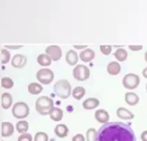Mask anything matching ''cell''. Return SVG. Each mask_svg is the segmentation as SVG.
Masks as SVG:
<instances>
[{"mask_svg": "<svg viewBox=\"0 0 147 141\" xmlns=\"http://www.w3.org/2000/svg\"><path fill=\"white\" fill-rule=\"evenodd\" d=\"M97 141H137L134 130L123 122H108L97 132Z\"/></svg>", "mask_w": 147, "mask_h": 141, "instance_id": "obj_1", "label": "cell"}, {"mask_svg": "<svg viewBox=\"0 0 147 141\" xmlns=\"http://www.w3.org/2000/svg\"><path fill=\"white\" fill-rule=\"evenodd\" d=\"M35 107L40 115H49L52 109L54 107V102L49 96H40L36 100Z\"/></svg>", "mask_w": 147, "mask_h": 141, "instance_id": "obj_2", "label": "cell"}, {"mask_svg": "<svg viewBox=\"0 0 147 141\" xmlns=\"http://www.w3.org/2000/svg\"><path fill=\"white\" fill-rule=\"evenodd\" d=\"M72 91L71 84L66 80H60L54 84V93L60 99H67L72 94Z\"/></svg>", "mask_w": 147, "mask_h": 141, "instance_id": "obj_3", "label": "cell"}, {"mask_svg": "<svg viewBox=\"0 0 147 141\" xmlns=\"http://www.w3.org/2000/svg\"><path fill=\"white\" fill-rule=\"evenodd\" d=\"M29 114V106L25 102H16L12 105V115L16 119L23 120Z\"/></svg>", "mask_w": 147, "mask_h": 141, "instance_id": "obj_4", "label": "cell"}, {"mask_svg": "<svg viewBox=\"0 0 147 141\" xmlns=\"http://www.w3.org/2000/svg\"><path fill=\"white\" fill-rule=\"evenodd\" d=\"M36 79L40 84L47 85V84H51L54 80V73L49 68H40L36 73Z\"/></svg>", "mask_w": 147, "mask_h": 141, "instance_id": "obj_5", "label": "cell"}, {"mask_svg": "<svg viewBox=\"0 0 147 141\" xmlns=\"http://www.w3.org/2000/svg\"><path fill=\"white\" fill-rule=\"evenodd\" d=\"M139 83H140L139 76L137 74H134V73H129V74L125 75L123 79V87H126L127 90H135L139 85Z\"/></svg>", "mask_w": 147, "mask_h": 141, "instance_id": "obj_6", "label": "cell"}, {"mask_svg": "<svg viewBox=\"0 0 147 141\" xmlns=\"http://www.w3.org/2000/svg\"><path fill=\"white\" fill-rule=\"evenodd\" d=\"M73 76L76 81H80V82L86 81L90 77V70L88 68V66L83 64L76 65L73 70Z\"/></svg>", "mask_w": 147, "mask_h": 141, "instance_id": "obj_7", "label": "cell"}, {"mask_svg": "<svg viewBox=\"0 0 147 141\" xmlns=\"http://www.w3.org/2000/svg\"><path fill=\"white\" fill-rule=\"evenodd\" d=\"M49 57L52 58V60H59L62 57V49L60 46L57 45H51L46 48V53Z\"/></svg>", "mask_w": 147, "mask_h": 141, "instance_id": "obj_8", "label": "cell"}, {"mask_svg": "<svg viewBox=\"0 0 147 141\" xmlns=\"http://www.w3.org/2000/svg\"><path fill=\"white\" fill-rule=\"evenodd\" d=\"M27 63V57L23 54H17L11 58V65L15 68H22Z\"/></svg>", "mask_w": 147, "mask_h": 141, "instance_id": "obj_9", "label": "cell"}, {"mask_svg": "<svg viewBox=\"0 0 147 141\" xmlns=\"http://www.w3.org/2000/svg\"><path fill=\"white\" fill-rule=\"evenodd\" d=\"M15 131V127L11 122H2L1 123V136L3 138H8L12 136Z\"/></svg>", "mask_w": 147, "mask_h": 141, "instance_id": "obj_10", "label": "cell"}, {"mask_svg": "<svg viewBox=\"0 0 147 141\" xmlns=\"http://www.w3.org/2000/svg\"><path fill=\"white\" fill-rule=\"evenodd\" d=\"M94 117H96V120L100 122V123H102V124H105V123H108L109 122V113L106 111V110H102V109H100V110H97L96 111V113H94Z\"/></svg>", "mask_w": 147, "mask_h": 141, "instance_id": "obj_11", "label": "cell"}, {"mask_svg": "<svg viewBox=\"0 0 147 141\" xmlns=\"http://www.w3.org/2000/svg\"><path fill=\"white\" fill-rule=\"evenodd\" d=\"M79 55L78 53L74 50V49H70L67 50L66 53V56H65V59H66V63L70 65V66H76V63L79 60Z\"/></svg>", "mask_w": 147, "mask_h": 141, "instance_id": "obj_12", "label": "cell"}, {"mask_svg": "<svg viewBox=\"0 0 147 141\" xmlns=\"http://www.w3.org/2000/svg\"><path fill=\"white\" fill-rule=\"evenodd\" d=\"M94 56H96V54H94V52H93L91 48H86V49L82 50V52L80 53V59H81L82 62H84V63L91 62L92 59L94 58Z\"/></svg>", "mask_w": 147, "mask_h": 141, "instance_id": "obj_13", "label": "cell"}, {"mask_svg": "<svg viewBox=\"0 0 147 141\" xmlns=\"http://www.w3.org/2000/svg\"><path fill=\"white\" fill-rule=\"evenodd\" d=\"M117 117L123 119V120H133L135 117V115H134L133 112H130L126 107H118V110H117Z\"/></svg>", "mask_w": 147, "mask_h": 141, "instance_id": "obj_14", "label": "cell"}, {"mask_svg": "<svg viewBox=\"0 0 147 141\" xmlns=\"http://www.w3.org/2000/svg\"><path fill=\"white\" fill-rule=\"evenodd\" d=\"M125 101L128 105L134 106L139 102V96L134 92H127L125 94Z\"/></svg>", "mask_w": 147, "mask_h": 141, "instance_id": "obj_15", "label": "cell"}, {"mask_svg": "<svg viewBox=\"0 0 147 141\" xmlns=\"http://www.w3.org/2000/svg\"><path fill=\"white\" fill-rule=\"evenodd\" d=\"M12 105V96L10 93L1 94V106L5 110H8Z\"/></svg>", "mask_w": 147, "mask_h": 141, "instance_id": "obj_16", "label": "cell"}, {"mask_svg": "<svg viewBox=\"0 0 147 141\" xmlns=\"http://www.w3.org/2000/svg\"><path fill=\"white\" fill-rule=\"evenodd\" d=\"M99 104H100V102H99L98 99H96V97H89V99H86V101L82 103V105H83V107L86 110H93V109L98 107Z\"/></svg>", "mask_w": 147, "mask_h": 141, "instance_id": "obj_17", "label": "cell"}, {"mask_svg": "<svg viewBox=\"0 0 147 141\" xmlns=\"http://www.w3.org/2000/svg\"><path fill=\"white\" fill-rule=\"evenodd\" d=\"M121 70V66L118 62H110L107 66V72L110 74V75H118Z\"/></svg>", "mask_w": 147, "mask_h": 141, "instance_id": "obj_18", "label": "cell"}, {"mask_svg": "<svg viewBox=\"0 0 147 141\" xmlns=\"http://www.w3.org/2000/svg\"><path fill=\"white\" fill-rule=\"evenodd\" d=\"M54 132L59 138H65L69 134V128L65 124H57L54 129Z\"/></svg>", "mask_w": 147, "mask_h": 141, "instance_id": "obj_19", "label": "cell"}, {"mask_svg": "<svg viewBox=\"0 0 147 141\" xmlns=\"http://www.w3.org/2000/svg\"><path fill=\"white\" fill-rule=\"evenodd\" d=\"M49 117H51V119H52L53 121H55V122L61 121L62 119H63V111H62V109L54 106V107L52 109L51 113H49Z\"/></svg>", "mask_w": 147, "mask_h": 141, "instance_id": "obj_20", "label": "cell"}, {"mask_svg": "<svg viewBox=\"0 0 147 141\" xmlns=\"http://www.w3.org/2000/svg\"><path fill=\"white\" fill-rule=\"evenodd\" d=\"M42 91H43V85L40 83L34 82L28 85V92L33 94V95H37V94L42 93Z\"/></svg>", "mask_w": 147, "mask_h": 141, "instance_id": "obj_21", "label": "cell"}, {"mask_svg": "<svg viewBox=\"0 0 147 141\" xmlns=\"http://www.w3.org/2000/svg\"><path fill=\"white\" fill-rule=\"evenodd\" d=\"M37 63L40 65V66H49L52 64V58L49 57L47 54H40L38 55L37 57Z\"/></svg>", "mask_w": 147, "mask_h": 141, "instance_id": "obj_22", "label": "cell"}, {"mask_svg": "<svg viewBox=\"0 0 147 141\" xmlns=\"http://www.w3.org/2000/svg\"><path fill=\"white\" fill-rule=\"evenodd\" d=\"M115 57L118 62H125L128 57V53H127V50L125 48H118L115 52Z\"/></svg>", "mask_w": 147, "mask_h": 141, "instance_id": "obj_23", "label": "cell"}, {"mask_svg": "<svg viewBox=\"0 0 147 141\" xmlns=\"http://www.w3.org/2000/svg\"><path fill=\"white\" fill-rule=\"evenodd\" d=\"M86 95V89L83 86H76L72 91V96L75 100H81Z\"/></svg>", "mask_w": 147, "mask_h": 141, "instance_id": "obj_24", "label": "cell"}, {"mask_svg": "<svg viewBox=\"0 0 147 141\" xmlns=\"http://www.w3.org/2000/svg\"><path fill=\"white\" fill-rule=\"evenodd\" d=\"M28 128H29V124H28V122L25 121V120L18 121L17 124H16V130H17L20 134H22V133H26L27 130H28Z\"/></svg>", "mask_w": 147, "mask_h": 141, "instance_id": "obj_25", "label": "cell"}, {"mask_svg": "<svg viewBox=\"0 0 147 141\" xmlns=\"http://www.w3.org/2000/svg\"><path fill=\"white\" fill-rule=\"evenodd\" d=\"M10 59H11V56H10L9 50L3 47L1 49V64H7V63H9Z\"/></svg>", "mask_w": 147, "mask_h": 141, "instance_id": "obj_26", "label": "cell"}, {"mask_svg": "<svg viewBox=\"0 0 147 141\" xmlns=\"http://www.w3.org/2000/svg\"><path fill=\"white\" fill-rule=\"evenodd\" d=\"M86 141H97V130L90 128L86 131Z\"/></svg>", "mask_w": 147, "mask_h": 141, "instance_id": "obj_27", "label": "cell"}, {"mask_svg": "<svg viewBox=\"0 0 147 141\" xmlns=\"http://www.w3.org/2000/svg\"><path fill=\"white\" fill-rule=\"evenodd\" d=\"M1 86L3 89L9 90V89H11L12 86H13V81L10 77H2L1 79Z\"/></svg>", "mask_w": 147, "mask_h": 141, "instance_id": "obj_28", "label": "cell"}, {"mask_svg": "<svg viewBox=\"0 0 147 141\" xmlns=\"http://www.w3.org/2000/svg\"><path fill=\"white\" fill-rule=\"evenodd\" d=\"M34 141H49V136L45 132H37L34 137Z\"/></svg>", "mask_w": 147, "mask_h": 141, "instance_id": "obj_29", "label": "cell"}, {"mask_svg": "<svg viewBox=\"0 0 147 141\" xmlns=\"http://www.w3.org/2000/svg\"><path fill=\"white\" fill-rule=\"evenodd\" d=\"M100 50L103 55H110L111 50H112V46L111 45H101L100 46Z\"/></svg>", "mask_w": 147, "mask_h": 141, "instance_id": "obj_30", "label": "cell"}, {"mask_svg": "<svg viewBox=\"0 0 147 141\" xmlns=\"http://www.w3.org/2000/svg\"><path fill=\"white\" fill-rule=\"evenodd\" d=\"M18 141H33V137L32 134L29 133H22L19 137H18Z\"/></svg>", "mask_w": 147, "mask_h": 141, "instance_id": "obj_31", "label": "cell"}, {"mask_svg": "<svg viewBox=\"0 0 147 141\" xmlns=\"http://www.w3.org/2000/svg\"><path fill=\"white\" fill-rule=\"evenodd\" d=\"M72 141H86V138H84L83 134L78 133V134H75L73 138H72Z\"/></svg>", "mask_w": 147, "mask_h": 141, "instance_id": "obj_32", "label": "cell"}, {"mask_svg": "<svg viewBox=\"0 0 147 141\" xmlns=\"http://www.w3.org/2000/svg\"><path fill=\"white\" fill-rule=\"evenodd\" d=\"M128 47L133 52H138V50H142L143 49V45H129Z\"/></svg>", "mask_w": 147, "mask_h": 141, "instance_id": "obj_33", "label": "cell"}, {"mask_svg": "<svg viewBox=\"0 0 147 141\" xmlns=\"http://www.w3.org/2000/svg\"><path fill=\"white\" fill-rule=\"evenodd\" d=\"M5 48H7V49H19V48H23V45H6Z\"/></svg>", "mask_w": 147, "mask_h": 141, "instance_id": "obj_34", "label": "cell"}, {"mask_svg": "<svg viewBox=\"0 0 147 141\" xmlns=\"http://www.w3.org/2000/svg\"><path fill=\"white\" fill-rule=\"evenodd\" d=\"M140 139H142V141H147V130H145L144 132H142Z\"/></svg>", "mask_w": 147, "mask_h": 141, "instance_id": "obj_35", "label": "cell"}, {"mask_svg": "<svg viewBox=\"0 0 147 141\" xmlns=\"http://www.w3.org/2000/svg\"><path fill=\"white\" fill-rule=\"evenodd\" d=\"M74 48L75 49H82V50H84V49H86L88 48V46L86 45H74Z\"/></svg>", "mask_w": 147, "mask_h": 141, "instance_id": "obj_36", "label": "cell"}, {"mask_svg": "<svg viewBox=\"0 0 147 141\" xmlns=\"http://www.w3.org/2000/svg\"><path fill=\"white\" fill-rule=\"evenodd\" d=\"M143 76H144L145 79H147V67L143 70Z\"/></svg>", "mask_w": 147, "mask_h": 141, "instance_id": "obj_37", "label": "cell"}, {"mask_svg": "<svg viewBox=\"0 0 147 141\" xmlns=\"http://www.w3.org/2000/svg\"><path fill=\"white\" fill-rule=\"evenodd\" d=\"M145 60H146V63H147V52L145 53Z\"/></svg>", "mask_w": 147, "mask_h": 141, "instance_id": "obj_38", "label": "cell"}, {"mask_svg": "<svg viewBox=\"0 0 147 141\" xmlns=\"http://www.w3.org/2000/svg\"><path fill=\"white\" fill-rule=\"evenodd\" d=\"M146 91H147V84H146Z\"/></svg>", "mask_w": 147, "mask_h": 141, "instance_id": "obj_39", "label": "cell"}]
</instances>
